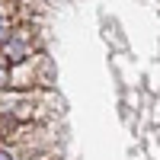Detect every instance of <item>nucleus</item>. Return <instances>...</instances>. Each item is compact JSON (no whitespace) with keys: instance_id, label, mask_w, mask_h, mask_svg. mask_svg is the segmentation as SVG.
<instances>
[{"instance_id":"obj_1","label":"nucleus","mask_w":160,"mask_h":160,"mask_svg":"<svg viewBox=\"0 0 160 160\" xmlns=\"http://www.w3.org/2000/svg\"><path fill=\"white\" fill-rule=\"evenodd\" d=\"M3 160H10V157H7V154H3Z\"/></svg>"}]
</instances>
